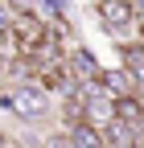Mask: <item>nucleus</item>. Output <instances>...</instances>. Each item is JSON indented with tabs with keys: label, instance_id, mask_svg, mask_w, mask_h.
<instances>
[{
	"label": "nucleus",
	"instance_id": "9",
	"mask_svg": "<svg viewBox=\"0 0 144 148\" xmlns=\"http://www.w3.org/2000/svg\"><path fill=\"white\" fill-rule=\"evenodd\" d=\"M115 119L132 123V127H144V99L140 95H119L115 99Z\"/></svg>",
	"mask_w": 144,
	"mask_h": 148
},
{
	"label": "nucleus",
	"instance_id": "1",
	"mask_svg": "<svg viewBox=\"0 0 144 148\" xmlns=\"http://www.w3.org/2000/svg\"><path fill=\"white\" fill-rule=\"evenodd\" d=\"M0 103H4L21 123H33V119H45V115H49V90H45L37 78L4 82V95H0Z\"/></svg>",
	"mask_w": 144,
	"mask_h": 148
},
{
	"label": "nucleus",
	"instance_id": "7",
	"mask_svg": "<svg viewBox=\"0 0 144 148\" xmlns=\"http://www.w3.org/2000/svg\"><path fill=\"white\" fill-rule=\"evenodd\" d=\"M99 132H103V144H111V148H128V144H140V127L123 123V119H111V123H103Z\"/></svg>",
	"mask_w": 144,
	"mask_h": 148
},
{
	"label": "nucleus",
	"instance_id": "2",
	"mask_svg": "<svg viewBox=\"0 0 144 148\" xmlns=\"http://www.w3.org/2000/svg\"><path fill=\"white\" fill-rule=\"evenodd\" d=\"M41 37H45V21H37L33 12H12V21H8V41H12L16 53H29Z\"/></svg>",
	"mask_w": 144,
	"mask_h": 148
},
{
	"label": "nucleus",
	"instance_id": "6",
	"mask_svg": "<svg viewBox=\"0 0 144 148\" xmlns=\"http://www.w3.org/2000/svg\"><path fill=\"white\" fill-rule=\"evenodd\" d=\"M82 123H91V127H103V123H111L115 119V99L107 95V90H99V95H86L82 99Z\"/></svg>",
	"mask_w": 144,
	"mask_h": 148
},
{
	"label": "nucleus",
	"instance_id": "5",
	"mask_svg": "<svg viewBox=\"0 0 144 148\" xmlns=\"http://www.w3.org/2000/svg\"><path fill=\"white\" fill-rule=\"evenodd\" d=\"M95 16H99L103 29L119 33V29L132 25V4H128V0H95Z\"/></svg>",
	"mask_w": 144,
	"mask_h": 148
},
{
	"label": "nucleus",
	"instance_id": "4",
	"mask_svg": "<svg viewBox=\"0 0 144 148\" xmlns=\"http://www.w3.org/2000/svg\"><path fill=\"white\" fill-rule=\"evenodd\" d=\"M99 86H103L111 99H119V95H140L132 70L123 66V62H119V66H103V70H99Z\"/></svg>",
	"mask_w": 144,
	"mask_h": 148
},
{
	"label": "nucleus",
	"instance_id": "10",
	"mask_svg": "<svg viewBox=\"0 0 144 148\" xmlns=\"http://www.w3.org/2000/svg\"><path fill=\"white\" fill-rule=\"evenodd\" d=\"M128 4H132V25L144 29V0H128Z\"/></svg>",
	"mask_w": 144,
	"mask_h": 148
},
{
	"label": "nucleus",
	"instance_id": "3",
	"mask_svg": "<svg viewBox=\"0 0 144 148\" xmlns=\"http://www.w3.org/2000/svg\"><path fill=\"white\" fill-rule=\"evenodd\" d=\"M66 70L74 74L78 82H86V78H99L103 62H99V53H95L91 45H70V49H66Z\"/></svg>",
	"mask_w": 144,
	"mask_h": 148
},
{
	"label": "nucleus",
	"instance_id": "11",
	"mask_svg": "<svg viewBox=\"0 0 144 148\" xmlns=\"http://www.w3.org/2000/svg\"><path fill=\"white\" fill-rule=\"evenodd\" d=\"M4 4H8L12 12H29V0H4Z\"/></svg>",
	"mask_w": 144,
	"mask_h": 148
},
{
	"label": "nucleus",
	"instance_id": "8",
	"mask_svg": "<svg viewBox=\"0 0 144 148\" xmlns=\"http://www.w3.org/2000/svg\"><path fill=\"white\" fill-rule=\"evenodd\" d=\"M66 144H74V148H99L103 132L91 127V123H82V119H74V123H66Z\"/></svg>",
	"mask_w": 144,
	"mask_h": 148
}]
</instances>
